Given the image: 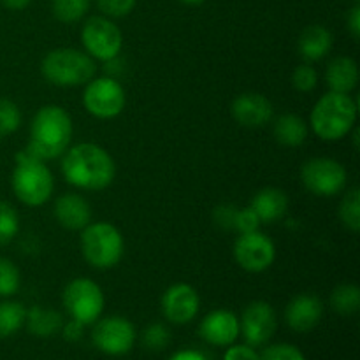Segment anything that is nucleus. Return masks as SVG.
I'll return each instance as SVG.
<instances>
[{
	"label": "nucleus",
	"mask_w": 360,
	"mask_h": 360,
	"mask_svg": "<svg viewBox=\"0 0 360 360\" xmlns=\"http://www.w3.org/2000/svg\"><path fill=\"white\" fill-rule=\"evenodd\" d=\"M11 185L21 204L39 207L51 197L55 179L44 162L30 157L27 151H21L16 155V167L13 171Z\"/></svg>",
	"instance_id": "5"
},
{
	"label": "nucleus",
	"mask_w": 360,
	"mask_h": 360,
	"mask_svg": "<svg viewBox=\"0 0 360 360\" xmlns=\"http://www.w3.org/2000/svg\"><path fill=\"white\" fill-rule=\"evenodd\" d=\"M224 360H259V354L253 347L250 345H234L232 343L231 347L227 348L225 352Z\"/></svg>",
	"instance_id": "37"
},
{
	"label": "nucleus",
	"mask_w": 360,
	"mask_h": 360,
	"mask_svg": "<svg viewBox=\"0 0 360 360\" xmlns=\"http://www.w3.org/2000/svg\"><path fill=\"white\" fill-rule=\"evenodd\" d=\"M136 327L125 316H108L95 323L91 341L102 354L118 355L129 354L136 343Z\"/></svg>",
	"instance_id": "11"
},
{
	"label": "nucleus",
	"mask_w": 360,
	"mask_h": 360,
	"mask_svg": "<svg viewBox=\"0 0 360 360\" xmlns=\"http://www.w3.org/2000/svg\"><path fill=\"white\" fill-rule=\"evenodd\" d=\"M357 122V102L348 94L322 95L313 108L309 125L322 141H341L354 130Z\"/></svg>",
	"instance_id": "3"
},
{
	"label": "nucleus",
	"mask_w": 360,
	"mask_h": 360,
	"mask_svg": "<svg viewBox=\"0 0 360 360\" xmlns=\"http://www.w3.org/2000/svg\"><path fill=\"white\" fill-rule=\"evenodd\" d=\"M127 95L115 77H94L84 84L83 105L98 120H112L125 109Z\"/></svg>",
	"instance_id": "8"
},
{
	"label": "nucleus",
	"mask_w": 360,
	"mask_h": 360,
	"mask_svg": "<svg viewBox=\"0 0 360 360\" xmlns=\"http://www.w3.org/2000/svg\"><path fill=\"white\" fill-rule=\"evenodd\" d=\"M169 360H210L199 350H179Z\"/></svg>",
	"instance_id": "40"
},
{
	"label": "nucleus",
	"mask_w": 360,
	"mask_h": 360,
	"mask_svg": "<svg viewBox=\"0 0 360 360\" xmlns=\"http://www.w3.org/2000/svg\"><path fill=\"white\" fill-rule=\"evenodd\" d=\"M20 232V217L18 211L6 200H0V246L13 241Z\"/></svg>",
	"instance_id": "28"
},
{
	"label": "nucleus",
	"mask_w": 360,
	"mask_h": 360,
	"mask_svg": "<svg viewBox=\"0 0 360 360\" xmlns=\"http://www.w3.org/2000/svg\"><path fill=\"white\" fill-rule=\"evenodd\" d=\"M236 213H238V207L232 206V204H221L214 210L213 220L218 227L225 229V231H234V220Z\"/></svg>",
	"instance_id": "36"
},
{
	"label": "nucleus",
	"mask_w": 360,
	"mask_h": 360,
	"mask_svg": "<svg viewBox=\"0 0 360 360\" xmlns=\"http://www.w3.org/2000/svg\"><path fill=\"white\" fill-rule=\"evenodd\" d=\"M278 329L274 308L266 301H255L248 304L239 319V334L246 345L257 348L271 341Z\"/></svg>",
	"instance_id": "13"
},
{
	"label": "nucleus",
	"mask_w": 360,
	"mask_h": 360,
	"mask_svg": "<svg viewBox=\"0 0 360 360\" xmlns=\"http://www.w3.org/2000/svg\"><path fill=\"white\" fill-rule=\"evenodd\" d=\"M231 115L241 127L259 129L266 127L274 118L273 102L262 94L248 91L234 98L231 105Z\"/></svg>",
	"instance_id": "15"
},
{
	"label": "nucleus",
	"mask_w": 360,
	"mask_h": 360,
	"mask_svg": "<svg viewBox=\"0 0 360 360\" xmlns=\"http://www.w3.org/2000/svg\"><path fill=\"white\" fill-rule=\"evenodd\" d=\"M292 84L297 91L301 94H308L313 91L319 84V72H316L315 67H311L309 63H301V65L295 67V70L292 72Z\"/></svg>",
	"instance_id": "32"
},
{
	"label": "nucleus",
	"mask_w": 360,
	"mask_h": 360,
	"mask_svg": "<svg viewBox=\"0 0 360 360\" xmlns=\"http://www.w3.org/2000/svg\"><path fill=\"white\" fill-rule=\"evenodd\" d=\"M323 315V304L316 295H295L285 308L287 326L295 333H309L320 323Z\"/></svg>",
	"instance_id": "17"
},
{
	"label": "nucleus",
	"mask_w": 360,
	"mask_h": 360,
	"mask_svg": "<svg viewBox=\"0 0 360 360\" xmlns=\"http://www.w3.org/2000/svg\"><path fill=\"white\" fill-rule=\"evenodd\" d=\"M62 174L81 190H104L115 181L116 164L98 144L79 143L63 153Z\"/></svg>",
	"instance_id": "1"
},
{
	"label": "nucleus",
	"mask_w": 360,
	"mask_h": 360,
	"mask_svg": "<svg viewBox=\"0 0 360 360\" xmlns=\"http://www.w3.org/2000/svg\"><path fill=\"white\" fill-rule=\"evenodd\" d=\"M27 309L18 301L0 302V340L11 338L25 326Z\"/></svg>",
	"instance_id": "24"
},
{
	"label": "nucleus",
	"mask_w": 360,
	"mask_h": 360,
	"mask_svg": "<svg viewBox=\"0 0 360 360\" xmlns=\"http://www.w3.org/2000/svg\"><path fill=\"white\" fill-rule=\"evenodd\" d=\"M91 0H53V16L62 23H76L86 16Z\"/></svg>",
	"instance_id": "26"
},
{
	"label": "nucleus",
	"mask_w": 360,
	"mask_h": 360,
	"mask_svg": "<svg viewBox=\"0 0 360 360\" xmlns=\"http://www.w3.org/2000/svg\"><path fill=\"white\" fill-rule=\"evenodd\" d=\"M326 81L330 91L350 95L359 84L357 62L350 56H336L327 65Z\"/></svg>",
	"instance_id": "21"
},
{
	"label": "nucleus",
	"mask_w": 360,
	"mask_h": 360,
	"mask_svg": "<svg viewBox=\"0 0 360 360\" xmlns=\"http://www.w3.org/2000/svg\"><path fill=\"white\" fill-rule=\"evenodd\" d=\"M95 2L108 18H123L132 13L137 0H95Z\"/></svg>",
	"instance_id": "34"
},
{
	"label": "nucleus",
	"mask_w": 360,
	"mask_h": 360,
	"mask_svg": "<svg viewBox=\"0 0 360 360\" xmlns=\"http://www.w3.org/2000/svg\"><path fill=\"white\" fill-rule=\"evenodd\" d=\"M21 274L13 260L0 257V297H11L20 290Z\"/></svg>",
	"instance_id": "29"
},
{
	"label": "nucleus",
	"mask_w": 360,
	"mask_h": 360,
	"mask_svg": "<svg viewBox=\"0 0 360 360\" xmlns=\"http://www.w3.org/2000/svg\"><path fill=\"white\" fill-rule=\"evenodd\" d=\"M302 185L319 197H334L347 188V169L334 158L316 157L302 164Z\"/></svg>",
	"instance_id": "10"
},
{
	"label": "nucleus",
	"mask_w": 360,
	"mask_h": 360,
	"mask_svg": "<svg viewBox=\"0 0 360 360\" xmlns=\"http://www.w3.org/2000/svg\"><path fill=\"white\" fill-rule=\"evenodd\" d=\"M72 139V120L62 105L49 104L39 109L30 123L27 153L37 160L62 157Z\"/></svg>",
	"instance_id": "2"
},
{
	"label": "nucleus",
	"mask_w": 360,
	"mask_h": 360,
	"mask_svg": "<svg viewBox=\"0 0 360 360\" xmlns=\"http://www.w3.org/2000/svg\"><path fill=\"white\" fill-rule=\"evenodd\" d=\"M199 336L213 347H231L239 338V319L229 309H214L200 322Z\"/></svg>",
	"instance_id": "16"
},
{
	"label": "nucleus",
	"mask_w": 360,
	"mask_h": 360,
	"mask_svg": "<svg viewBox=\"0 0 360 360\" xmlns=\"http://www.w3.org/2000/svg\"><path fill=\"white\" fill-rule=\"evenodd\" d=\"M183 4H188V6H199V4L206 2V0H179Z\"/></svg>",
	"instance_id": "42"
},
{
	"label": "nucleus",
	"mask_w": 360,
	"mask_h": 360,
	"mask_svg": "<svg viewBox=\"0 0 360 360\" xmlns=\"http://www.w3.org/2000/svg\"><path fill=\"white\" fill-rule=\"evenodd\" d=\"M21 125V111L9 98H0V141L16 132Z\"/></svg>",
	"instance_id": "30"
},
{
	"label": "nucleus",
	"mask_w": 360,
	"mask_h": 360,
	"mask_svg": "<svg viewBox=\"0 0 360 360\" xmlns=\"http://www.w3.org/2000/svg\"><path fill=\"white\" fill-rule=\"evenodd\" d=\"M63 308L70 319L83 326H91L101 319L104 311V292L90 278H76L69 281L62 294Z\"/></svg>",
	"instance_id": "7"
},
{
	"label": "nucleus",
	"mask_w": 360,
	"mask_h": 360,
	"mask_svg": "<svg viewBox=\"0 0 360 360\" xmlns=\"http://www.w3.org/2000/svg\"><path fill=\"white\" fill-rule=\"evenodd\" d=\"M330 306L340 315H354L360 309V288L352 283L340 285L330 294Z\"/></svg>",
	"instance_id": "25"
},
{
	"label": "nucleus",
	"mask_w": 360,
	"mask_h": 360,
	"mask_svg": "<svg viewBox=\"0 0 360 360\" xmlns=\"http://www.w3.org/2000/svg\"><path fill=\"white\" fill-rule=\"evenodd\" d=\"M30 2H32V0H0V4H2L4 7H7V9H11V11L25 9V7H27Z\"/></svg>",
	"instance_id": "41"
},
{
	"label": "nucleus",
	"mask_w": 360,
	"mask_h": 360,
	"mask_svg": "<svg viewBox=\"0 0 360 360\" xmlns=\"http://www.w3.org/2000/svg\"><path fill=\"white\" fill-rule=\"evenodd\" d=\"M56 221L67 231H83L91 224V207L84 197L77 193H65L55 200L53 207Z\"/></svg>",
	"instance_id": "18"
},
{
	"label": "nucleus",
	"mask_w": 360,
	"mask_h": 360,
	"mask_svg": "<svg viewBox=\"0 0 360 360\" xmlns=\"http://www.w3.org/2000/svg\"><path fill=\"white\" fill-rule=\"evenodd\" d=\"M259 360H306V357L294 345L276 343L264 348L262 354H259Z\"/></svg>",
	"instance_id": "33"
},
{
	"label": "nucleus",
	"mask_w": 360,
	"mask_h": 360,
	"mask_svg": "<svg viewBox=\"0 0 360 360\" xmlns=\"http://www.w3.org/2000/svg\"><path fill=\"white\" fill-rule=\"evenodd\" d=\"M84 327H86V326L79 323L77 320L70 319L69 322L63 323V327H62V330H60V333L63 334V338H65L67 341H70V343H76V341H79L81 338H83Z\"/></svg>",
	"instance_id": "38"
},
{
	"label": "nucleus",
	"mask_w": 360,
	"mask_h": 360,
	"mask_svg": "<svg viewBox=\"0 0 360 360\" xmlns=\"http://www.w3.org/2000/svg\"><path fill=\"white\" fill-rule=\"evenodd\" d=\"M81 42L91 58L109 62L122 51L123 34L108 16H91L83 25Z\"/></svg>",
	"instance_id": "9"
},
{
	"label": "nucleus",
	"mask_w": 360,
	"mask_h": 360,
	"mask_svg": "<svg viewBox=\"0 0 360 360\" xmlns=\"http://www.w3.org/2000/svg\"><path fill=\"white\" fill-rule=\"evenodd\" d=\"M354 2H355V4H359V0H354Z\"/></svg>",
	"instance_id": "43"
},
{
	"label": "nucleus",
	"mask_w": 360,
	"mask_h": 360,
	"mask_svg": "<svg viewBox=\"0 0 360 360\" xmlns=\"http://www.w3.org/2000/svg\"><path fill=\"white\" fill-rule=\"evenodd\" d=\"M162 313L171 323L185 326L192 322L200 308V299L195 288L188 283H176L162 295Z\"/></svg>",
	"instance_id": "14"
},
{
	"label": "nucleus",
	"mask_w": 360,
	"mask_h": 360,
	"mask_svg": "<svg viewBox=\"0 0 360 360\" xmlns=\"http://www.w3.org/2000/svg\"><path fill=\"white\" fill-rule=\"evenodd\" d=\"M234 259L241 269L248 273H262L274 264L276 246L269 236L260 231L239 234L234 243Z\"/></svg>",
	"instance_id": "12"
},
{
	"label": "nucleus",
	"mask_w": 360,
	"mask_h": 360,
	"mask_svg": "<svg viewBox=\"0 0 360 360\" xmlns=\"http://www.w3.org/2000/svg\"><path fill=\"white\" fill-rule=\"evenodd\" d=\"M171 343V330L164 323H151L143 333V347L151 352L164 350Z\"/></svg>",
	"instance_id": "31"
},
{
	"label": "nucleus",
	"mask_w": 360,
	"mask_h": 360,
	"mask_svg": "<svg viewBox=\"0 0 360 360\" xmlns=\"http://www.w3.org/2000/svg\"><path fill=\"white\" fill-rule=\"evenodd\" d=\"M27 323L28 333L37 338H51L58 334L63 327V316L55 309L42 308V306H32L27 309Z\"/></svg>",
	"instance_id": "22"
},
{
	"label": "nucleus",
	"mask_w": 360,
	"mask_h": 360,
	"mask_svg": "<svg viewBox=\"0 0 360 360\" xmlns=\"http://www.w3.org/2000/svg\"><path fill=\"white\" fill-rule=\"evenodd\" d=\"M250 207L255 211L260 224H274L287 214L288 197L283 190L267 186L255 193Z\"/></svg>",
	"instance_id": "19"
},
{
	"label": "nucleus",
	"mask_w": 360,
	"mask_h": 360,
	"mask_svg": "<svg viewBox=\"0 0 360 360\" xmlns=\"http://www.w3.org/2000/svg\"><path fill=\"white\" fill-rule=\"evenodd\" d=\"M260 220L255 214V211L252 207H243V210H238L234 220V231L238 234H248V232L259 231Z\"/></svg>",
	"instance_id": "35"
},
{
	"label": "nucleus",
	"mask_w": 360,
	"mask_h": 360,
	"mask_svg": "<svg viewBox=\"0 0 360 360\" xmlns=\"http://www.w3.org/2000/svg\"><path fill=\"white\" fill-rule=\"evenodd\" d=\"M81 253L95 269L118 266L125 252V241L118 229L108 221H94L81 231Z\"/></svg>",
	"instance_id": "6"
},
{
	"label": "nucleus",
	"mask_w": 360,
	"mask_h": 360,
	"mask_svg": "<svg viewBox=\"0 0 360 360\" xmlns=\"http://www.w3.org/2000/svg\"><path fill=\"white\" fill-rule=\"evenodd\" d=\"M333 34H330L329 28L322 27V25H311V27L304 28L302 34L299 35V55L306 62H319V60L326 58L330 49H333Z\"/></svg>",
	"instance_id": "20"
},
{
	"label": "nucleus",
	"mask_w": 360,
	"mask_h": 360,
	"mask_svg": "<svg viewBox=\"0 0 360 360\" xmlns=\"http://www.w3.org/2000/svg\"><path fill=\"white\" fill-rule=\"evenodd\" d=\"M347 23H348V30H350V34L354 35V39H359L360 37V6L359 4H355V6L352 7L350 14H348V18H347Z\"/></svg>",
	"instance_id": "39"
},
{
	"label": "nucleus",
	"mask_w": 360,
	"mask_h": 360,
	"mask_svg": "<svg viewBox=\"0 0 360 360\" xmlns=\"http://www.w3.org/2000/svg\"><path fill=\"white\" fill-rule=\"evenodd\" d=\"M274 137L287 148H297L308 139V123L297 115L285 112L274 122Z\"/></svg>",
	"instance_id": "23"
},
{
	"label": "nucleus",
	"mask_w": 360,
	"mask_h": 360,
	"mask_svg": "<svg viewBox=\"0 0 360 360\" xmlns=\"http://www.w3.org/2000/svg\"><path fill=\"white\" fill-rule=\"evenodd\" d=\"M41 72L48 83L60 88L83 86L97 74V63L86 51L76 48H56L41 62Z\"/></svg>",
	"instance_id": "4"
},
{
	"label": "nucleus",
	"mask_w": 360,
	"mask_h": 360,
	"mask_svg": "<svg viewBox=\"0 0 360 360\" xmlns=\"http://www.w3.org/2000/svg\"><path fill=\"white\" fill-rule=\"evenodd\" d=\"M340 220L348 231H360V190L352 188L345 193L340 204Z\"/></svg>",
	"instance_id": "27"
}]
</instances>
